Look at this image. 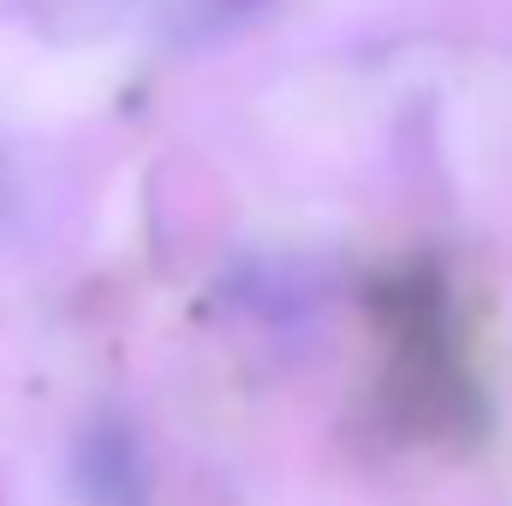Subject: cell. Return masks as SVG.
<instances>
[{"mask_svg": "<svg viewBox=\"0 0 512 506\" xmlns=\"http://www.w3.org/2000/svg\"><path fill=\"white\" fill-rule=\"evenodd\" d=\"M131 6L137 0H12V18H24L42 42L84 48V42L114 36L131 18Z\"/></svg>", "mask_w": 512, "mask_h": 506, "instance_id": "6da1fadb", "label": "cell"}, {"mask_svg": "<svg viewBox=\"0 0 512 506\" xmlns=\"http://www.w3.org/2000/svg\"><path fill=\"white\" fill-rule=\"evenodd\" d=\"M203 12H215V18H251V12H262L268 0H197Z\"/></svg>", "mask_w": 512, "mask_h": 506, "instance_id": "7a4b0ae2", "label": "cell"}, {"mask_svg": "<svg viewBox=\"0 0 512 506\" xmlns=\"http://www.w3.org/2000/svg\"><path fill=\"white\" fill-rule=\"evenodd\" d=\"M12 197H18V191H12V161L0 155V227H6V215H12Z\"/></svg>", "mask_w": 512, "mask_h": 506, "instance_id": "3957f363", "label": "cell"}]
</instances>
